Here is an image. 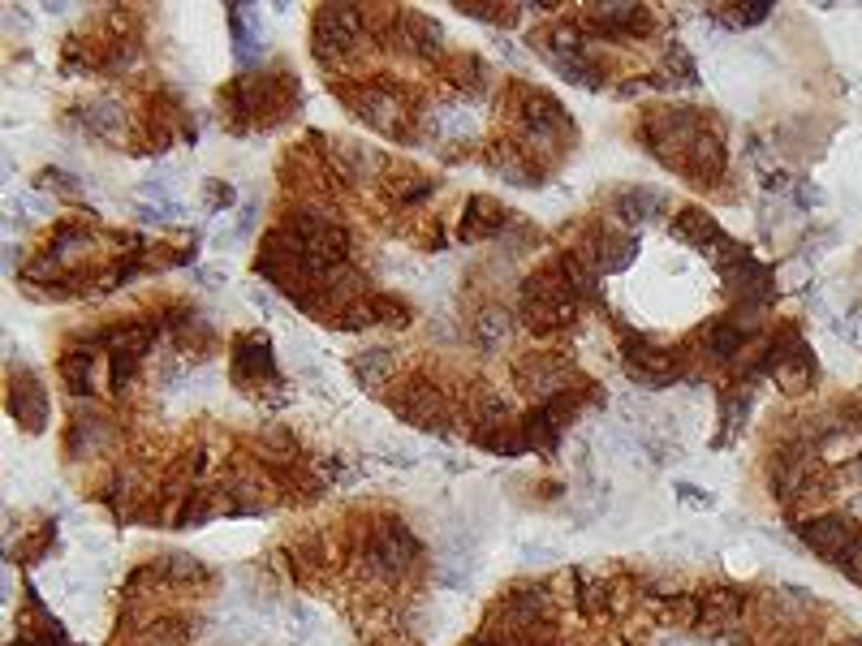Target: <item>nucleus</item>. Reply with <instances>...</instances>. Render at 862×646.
I'll list each match as a JSON object with an SVG mask.
<instances>
[{
	"label": "nucleus",
	"mask_w": 862,
	"mask_h": 646,
	"mask_svg": "<svg viewBox=\"0 0 862 646\" xmlns=\"http://www.w3.org/2000/svg\"><path fill=\"white\" fill-rule=\"evenodd\" d=\"M22 646H52V643H22Z\"/></svg>",
	"instance_id": "nucleus-32"
},
{
	"label": "nucleus",
	"mask_w": 862,
	"mask_h": 646,
	"mask_svg": "<svg viewBox=\"0 0 862 646\" xmlns=\"http://www.w3.org/2000/svg\"><path fill=\"white\" fill-rule=\"evenodd\" d=\"M470 328H474L479 346H501V341H509V332H513V319H509V310H501V306H483Z\"/></svg>",
	"instance_id": "nucleus-25"
},
{
	"label": "nucleus",
	"mask_w": 862,
	"mask_h": 646,
	"mask_svg": "<svg viewBox=\"0 0 862 646\" xmlns=\"http://www.w3.org/2000/svg\"><path fill=\"white\" fill-rule=\"evenodd\" d=\"M591 22L604 35H634L639 26H647V4H625V0H617V4H591Z\"/></svg>",
	"instance_id": "nucleus-18"
},
{
	"label": "nucleus",
	"mask_w": 862,
	"mask_h": 646,
	"mask_svg": "<svg viewBox=\"0 0 862 646\" xmlns=\"http://www.w3.org/2000/svg\"><path fill=\"white\" fill-rule=\"evenodd\" d=\"M354 371L367 388H375V384H384L397 371V353L393 349H362L354 358Z\"/></svg>",
	"instance_id": "nucleus-24"
},
{
	"label": "nucleus",
	"mask_w": 862,
	"mask_h": 646,
	"mask_svg": "<svg viewBox=\"0 0 862 646\" xmlns=\"http://www.w3.org/2000/svg\"><path fill=\"white\" fill-rule=\"evenodd\" d=\"M690 177H720L724 173V164H729V155H724V143H720V134H699L690 147H686V155L677 160Z\"/></svg>",
	"instance_id": "nucleus-15"
},
{
	"label": "nucleus",
	"mask_w": 862,
	"mask_h": 646,
	"mask_svg": "<svg viewBox=\"0 0 862 646\" xmlns=\"http://www.w3.org/2000/svg\"><path fill=\"white\" fill-rule=\"evenodd\" d=\"M393 409H397L406 423L427 427V431L445 423V397H440L432 384H406V388L393 397Z\"/></svg>",
	"instance_id": "nucleus-9"
},
{
	"label": "nucleus",
	"mask_w": 862,
	"mask_h": 646,
	"mask_svg": "<svg viewBox=\"0 0 862 646\" xmlns=\"http://www.w3.org/2000/svg\"><path fill=\"white\" fill-rule=\"evenodd\" d=\"M233 384H242V388L276 384V358H272L268 341H259V337L233 341Z\"/></svg>",
	"instance_id": "nucleus-7"
},
{
	"label": "nucleus",
	"mask_w": 862,
	"mask_h": 646,
	"mask_svg": "<svg viewBox=\"0 0 862 646\" xmlns=\"http://www.w3.org/2000/svg\"><path fill=\"white\" fill-rule=\"evenodd\" d=\"M517 125H522V134H526L535 147H544V151H557L565 139H574V125H569V117L560 112V103L548 100V96H539V91H526V96H522Z\"/></svg>",
	"instance_id": "nucleus-4"
},
{
	"label": "nucleus",
	"mask_w": 862,
	"mask_h": 646,
	"mask_svg": "<svg viewBox=\"0 0 862 646\" xmlns=\"http://www.w3.org/2000/svg\"><path fill=\"white\" fill-rule=\"evenodd\" d=\"M423 125L436 134V139H470L474 134V112H470V103H436V108H427V117H423Z\"/></svg>",
	"instance_id": "nucleus-19"
},
{
	"label": "nucleus",
	"mask_w": 862,
	"mask_h": 646,
	"mask_svg": "<svg viewBox=\"0 0 862 646\" xmlns=\"http://www.w3.org/2000/svg\"><path fill=\"white\" fill-rule=\"evenodd\" d=\"M845 646H862V634H859V638H850V643H845Z\"/></svg>",
	"instance_id": "nucleus-31"
},
{
	"label": "nucleus",
	"mask_w": 862,
	"mask_h": 646,
	"mask_svg": "<svg viewBox=\"0 0 862 646\" xmlns=\"http://www.w3.org/2000/svg\"><path fill=\"white\" fill-rule=\"evenodd\" d=\"M121 103H112V100H96V103H87L83 108V125L91 130V134H100V139H112L117 130H121Z\"/></svg>",
	"instance_id": "nucleus-26"
},
{
	"label": "nucleus",
	"mask_w": 862,
	"mask_h": 646,
	"mask_svg": "<svg viewBox=\"0 0 862 646\" xmlns=\"http://www.w3.org/2000/svg\"><path fill=\"white\" fill-rule=\"evenodd\" d=\"M91 371H96V353H91V346L69 349V353L61 358V380L69 384V393H74V397L91 393Z\"/></svg>",
	"instance_id": "nucleus-23"
},
{
	"label": "nucleus",
	"mask_w": 862,
	"mask_h": 646,
	"mask_svg": "<svg viewBox=\"0 0 862 646\" xmlns=\"http://www.w3.org/2000/svg\"><path fill=\"white\" fill-rule=\"evenodd\" d=\"M798 202H803V207H819V202H823V190H819V186H807V182H798Z\"/></svg>",
	"instance_id": "nucleus-29"
},
{
	"label": "nucleus",
	"mask_w": 862,
	"mask_h": 646,
	"mask_svg": "<svg viewBox=\"0 0 862 646\" xmlns=\"http://www.w3.org/2000/svg\"><path fill=\"white\" fill-rule=\"evenodd\" d=\"M160 573H164V578H173V582H182V587H186V582L204 587L207 578H211L199 556H164V560H160Z\"/></svg>",
	"instance_id": "nucleus-27"
},
{
	"label": "nucleus",
	"mask_w": 862,
	"mask_h": 646,
	"mask_svg": "<svg viewBox=\"0 0 862 646\" xmlns=\"http://www.w3.org/2000/svg\"><path fill=\"white\" fill-rule=\"evenodd\" d=\"M673 238H677V242H686V247H699L703 254H708L711 247H720V242H724L720 225L711 220L703 207H686V211H677V220H673Z\"/></svg>",
	"instance_id": "nucleus-14"
},
{
	"label": "nucleus",
	"mask_w": 862,
	"mask_h": 646,
	"mask_svg": "<svg viewBox=\"0 0 862 646\" xmlns=\"http://www.w3.org/2000/svg\"><path fill=\"white\" fill-rule=\"evenodd\" d=\"M229 26H233V40H238V61L251 65L254 56L263 52V31L259 22H251V4H229Z\"/></svg>",
	"instance_id": "nucleus-22"
},
{
	"label": "nucleus",
	"mask_w": 862,
	"mask_h": 646,
	"mask_svg": "<svg viewBox=\"0 0 862 646\" xmlns=\"http://www.w3.org/2000/svg\"><path fill=\"white\" fill-rule=\"evenodd\" d=\"M677 500H681V504H690V508H711V504H716V500L703 496V492H699V488H690V483H681V488H677Z\"/></svg>",
	"instance_id": "nucleus-28"
},
{
	"label": "nucleus",
	"mask_w": 862,
	"mask_h": 646,
	"mask_svg": "<svg viewBox=\"0 0 862 646\" xmlns=\"http://www.w3.org/2000/svg\"><path fill=\"white\" fill-rule=\"evenodd\" d=\"M634 254H639V242L634 238H617V233H596L591 238V250L582 254L596 272H621V267H630L634 263Z\"/></svg>",
	"instance_id": "nucleus-17"
},
{
	"label": "nucleus",
	"mask_w": 862,
	"mask_h": 646,
	"mask_svg": "<svg viewBox=\"0 0 862 646\" xmlns=\"http://www.w3.org/2000/svg\"><path fill=\"white\" fill-rule=\"evenodd\" d=\"M488 164L505 177L509 186H539V168H535V164H526V160H522V151L513 147V143H501V147L488 151Z\"/></svg>",
	"instance_id": "nucleus-21"
},
{
	"label": "nucleus",
	"mask_w": 862,
	"mask_h": 646,
	"mask_svg": "<svg viewBox=\"0 0 862 646\" xmlns=\"http://www.w3.org/2000/svg\"><path fill=\"white\" fill-rule=\"evenodd\" d=\"M354 108H358V117H362L371 130H380V134H397V130H402V100H397V91H389V87H362Z\"/></svg>",
	"instance_id": "nucleus-10"
},
{
	"label": "nucleus",
	"mask_w": 862,
	"mask_h": 646,
	"mask_svg": "<svg viewBox=\"0 0 862 646\" xmlns=\"http://www.w3.org/2000/svg\"><path fill=\"white\" fill-rule=\"evenodd\" d=\"M798 539L811 547L815 556H823L832 569L850 573L862 582V530L850 513H823V517H807L798 526Z\"/></svg>",
	"instance_id": "nucleus-1"
},
{
	"label": "nucleus",
	"mask_w": 862,
	"mask_h": 646,
	"mask_svg": "<svg viewBox=\"0 0 862 646\" xmlns=\"http://www.w3.org/2000/svg\"><path fill=\"white\" fill-rule=\"evenodd\" d=\"M668 207V195L664 190H647V186H634V190H621L617 195V216L625 225H656Z\"/></svg>",
	"instance_id": "nucleus-16"
},
{
	"label": "nucleus",
	"mask_w": 862,
	"mask_h": 646,
	"mask_svg": "<svg viewBox=\"0 0 862 646\" xmlns=\"http://www.w3.org/2000/svg\"><path fill=\"white\" fill-rule=\"evenodd\" d=\"M625 375L643 388H664L677 380V358H673V349H659L652 341H630L625 346Z\"/></svg>",
	"instance_id": "nucleus-6"
},
{
	"label": "nucleus",
	"mask_w": 862,
	"mask_h": 646,
	"mask_svg": "<svg viewBox=\"0 0 862 646\" xmlns=\"http://www.w3.org/2000/svg\"><path fill=\"white\" fill-rule=\"evenodd\" d=\"M418 560V539L406 522H375L362 539V565L375 578H402L410 565Z\"/></svg>",
	"instance_id": "nucleus-2"
},
{
	"label": "nucleus",
	"mask_w": 862,
	"mask_h": 646,
	"mask_svg": "<svg viewBox=\"0 0 862 646\" xmlns=\"http://www.w3.org/2000/svg\"><path fill=\"white\" fill-rule=\"evenodd\" d=\"M668 646H695V643H686V638H677V643H668Z\"/></svg>",
	"instance_id": "nucleus-30"
},
{
	"label": "nucleus",
	"mask_w": 862,
	"mask_h": 646,
	"mask_svg": "<svg viewBox=\"0 0 862 646\" xmlns=\"http://www.w3.org/2000/svg\"><path fill=\"white\" fill-rule=\"evenodd\" d=\"M505 216H509V211L497 199H488V195H474V199L466 202L461 242H483V238L501 233V229H505Z\"/></svg>",
	"instance_id": "nucleus-13"
},
{
	"label": "nucleus",
	"mask_w": 862,
	"mask_h": 646,
	"mask_svg": "<svg viewBox=\"0 0 862 646\" xmlns=\"http://www.w3.org/2000/svg\"><path fill=\"white\" fill-rule=\"evenodd\" d=\"M362 13L358 4H324L319 18H315V48L324 61H337V56H350L362 44Z\"/></svg>",
	"instance_id": "nucleus-3"
},
{
	"label": "nucleus",
	"mask_w": 862,
	"mask_h": 646,
	"mask_svg": "<svg viewBox=\"0 0 862 646\" xmlns=\"http://www.w3.org/2000/svg\"><path fill=\"white\" fill-rule=\"evenodd\" d=\"M643 134H647L652 147H673L677 160H681L686 147L703 134V117L695 108H656V112H647Z\"/></svg>",
	"instance_id": "nucleus-5"
},
{
	"label": "nucleus",
	"mask_w": 862,
	"mask_h": 646,
	"mask_svg": "<svg viewBox=\"0 0 862 646\" xmlns=\"http://www.w3.org/2000/svg\"><path fill=\"white\" fill-rule=\"evenodd\" d=\"M9 409H13V418L26 431H40L48 423V393H44V384L35 375H18L13 388H9Z\"/></svg>",
	"instance_id": "nucleus-11"
},
{
	"label": "nucleus",
	"mask_w": 862,
	"mask_h": 646,
	"mask_svg": "<svg viewBox=\"0 0 862 646\" xmlns=\"http://www.w3.org/2000/svg\"><path fill=\"white\" fill-rule=\"evenodd\" d=\"M517 380H522L526 393H539L544 401H557L565 393H574L569 388V362L565 358H531V362L517 366Z\"/></svg>",
	"instance_id": "nucleus-8"
},
{
	"label": "nucleus",
	"mask_w": 862,
	"mask_h": 646,
	"mask_svg": "<svg viewBox=\"0 0 862 646\" xmlns=\"http://www.w3.org/2000/svg\"><path fill=\"white\" fill-rule=\"evenodd\" d=\"M112 436H117V427L100 418V414H78L74 423H69V452L74 457H87V452H100L103 445H112Z\"/></svg>",
	"instance_id": "nucleus-20"
},
{
	"label": "nucleus",
	"mask_w": 862,
	"mask_h": 646,
	"mask_svg": "<svg viewBox=\"0 0 862 646\" xmlns=\"http://www.w3.org/2000/svg\"><path fill=\"white\" fill-rule=\"evenodd\" d=\"M397 44L406 52H414V56H436L440 44H445V31L427 13L406 9V13H397Z\"/></svg>",
	"instance_id": "nucleus-12"
}]
</instances>
